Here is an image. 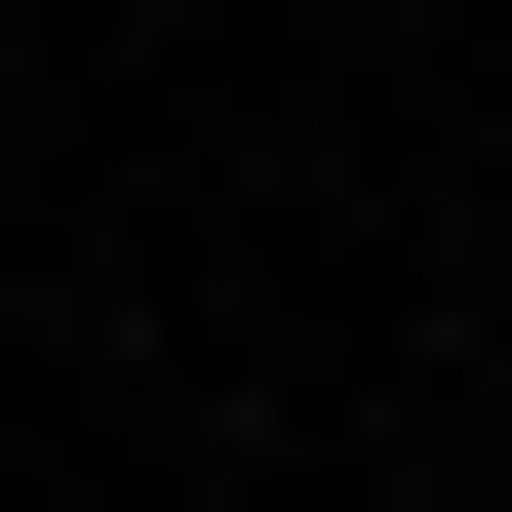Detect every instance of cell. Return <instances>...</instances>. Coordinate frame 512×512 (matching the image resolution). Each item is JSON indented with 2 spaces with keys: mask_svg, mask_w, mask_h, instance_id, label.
I'll return each instance as SVG.
<instances>
[]
</instances>
